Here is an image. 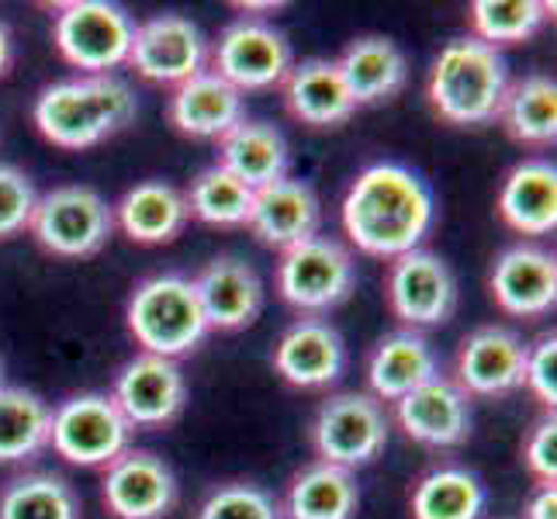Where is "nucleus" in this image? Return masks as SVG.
Listing matches in <instances>:
<instances>
[{
    "instance_id": "obj_26",
    "label": "nucleus",
    "mask_w": 557,
    "mask_h": 519,
    "mask_svg": "<svg viewBox=\"0 0 557 519\" xmlns=\"http://www.w3.org/2000/svg\"><path fill=\"white\" fill-rule=\"evenodd\" d=\"M114 228L139 246H170L187 228L184 190L170 181H143L111 205Z\"/></svg>"
},
{
    "instance_id": "obj_6",
    "label": "nucleus",
    "mask_w": 557,
    "mask_h": 519,
    "mask_svg": "<svg viewBox=\"0 0 557 519\" xmlns=\"http://www.w3.org/2000/svg\"><path fill=\"white\" fill-rule=\"evenodd\" d=\"M136 22L108 0H66L52 8V46L76 76H108L128 63Z\"/></svg>"
},
{
    "instance_id": "obj_23",
    "label": "nucleus",
    "mask_w": 557,
    "mask_h": 519,
    "mask_svg": "<svg viewBox=\"0 0 557 519\" xmlns=\"http://www.w3.org/2000/svg\"><path fill=\"white\" fill-rule=\"evenodd\" d=\"M440 371V357L426 333L392 330L384 333L363 360V378H368V395H374L384 409L395 406L398 398L416 392L419 384L433 381Z\"/></svg>"
},
{
    "instance_id": "obj_9",
    "label": "nucleus",
    "mask_w": 557,
    "mask_h": 519,
    "mask_svg": "<svg viewBox=\"0 0 557 519\" xmlns=\"http://www.w3.org/2000/svg\"><path fill=\"white\" fill-rule=\"evenodd\" d=\"M136 430L119 412L108 392H76L49 412V450L73 468L104 471L132 447Z\"/></svg>"
},
{
    "instance_id": "obj_39",
    "label": "nucleus",
    "mask_w": 557,
    "mask_h": 519,
    "mask_svg": "<svg viewBox=\"0 0 557 519\" xmlns=\"http://www.w3.org/2000/svg\"><path fill=\"white\" fill-rule=\"evenodd\" d=\"M520 519H557V485H533Z\"/></svg>"
},
{
    "instance_id": "obj_40",
    "label": "nucleus",
    "mask_w": 557,
    "mask_h": 519,
    "mask_svg": "<svg viewBox=\"0 0 557 519\" xmlns=\"http://www.w3.org/2000/svg\"><path fill=\"white\" fill-rule=\"evenodd\" d=\"M11 66H14V35L4 17H0V81L11 73Z\"/></svg>"
},
{
    "instance_id": "obj_25",
    "label": "nucleus",
    "mask_w": 557,
    "mask_h": 519,
    "mask_svg": "<svg viewBox=\"0 0 557 519\" xmlns=\"http://www.w3.org/2000/svg\"><path fill=\"white\" fill-rule=\"evenodd\" d=\"M281 98L287 114L298 125L315 132L343 128L357 114L350 90L336 70V60H322V55H312V60H301L292 66V73L281 84Z\"/></svg>"
},
{
    "instance_id": "obj_24",
    "label": "nucleus",
    "mask_w": 557,
    "mask_h": 519,
    "mask_svg": "<svg viewBox=\"0 0 557 519\" xmlns=\"http://www.w3.org/2000/svg\"><path fill=\"white\" fill-rule=\"evenodd\" d=\"M336 70L357 108L395 101L409 84V60L388 35H357L336 55Z\"/></svg>"
},
{
    "instance_id": "obj_5",
    "label": "nucleus",
    "mask_w": 557,
    "mask_h": 519,
    "mask_svg": "<svg viewBox=\"0 0 557 519\" xmlns=\"http://www.w3.org/2000/svg\"><path fill=\"white\" fill-rule=\"evenodd\" d=\"M357 257L336 236H312L277 254L274 292L298 319H325L357 292Z\"/></svg>"
},
{
    "instance_id": "obj_35",
    "label": "nucleus",
    "mask_w": 557,
    "mask_h": 519,
    "mask_svg": "<svg viewBox=\"0 0 557 519\" xmlns=\"http://www.w3.org/2000/svg\"><path fill=\"white\" fill-rule=\"evenodd\" d=\"M195 519H281L274 492L246 478H228L205 492Z\"/></svg>"
},
{
    "instance_id": "obj_17",
    "label": "nucleus",
    "mask_w": 557,
    "mask_h": 519,
    "mask_svg": "<svg viewBox=\"0 0 557 519\" xmlns=\"http://www.w3.org/2000/svg\"><path fill=\"white\" fill-rule=\"evenodd\" d=\"M523 336L509 325L485 322L457 343L454 381L471 401L474 398H509L523 392Z\"/></svg>"
},
{
    "instance_id": "obj_36",
    "label": "nucleus",
    "mask_w": 557,
    "mask_h": 519,
    "mask_svg": "<svg viewBox=\"0 0 557 519\" xmlns=\"http://www.w3.org/2000/svg\"><path fill=\"white\" fill-rule=\"evenodd\" d=\"M35 201L38 190L28 173L14 163H0V243L28 233Z\"/></svg>"
},
{
    "instance_id": "obj_1",
    "label": "nucleus",
    "mask_w": 557,
    "mask_h": 519,
    "mask_svg": "<svg viewBox=\"0 0 557 519\" xmlns=\"http://www.w3.org/2000/svg\"><path fill=\"white\" fill-rule=\"evenodd\" d=\"M339 225L347 246L374 260L412 254L436 225V198L419 170L377 160L357 170L339 205Z\"/></svg>"
},
{
    "instance_id": "obj_28",
    "label": "nucleus",
    "mask_w": 557,
    "mask_h": 519,
    "mask_svg": "<svg viewBox=\"0 0 557 519\" xmlns=\"http://www.w3.org/2000/svg\"><path fill=\"white\" fill-rule=\"evenodd\" d=\"M277 506L281 519H357V474L325 460H309L287 478Z\"/></svg>"
},
{
    "instance_id": "obj_21",
    "label": "nucleus",
    "mask_w": 557,
    "mask_h": 519,
    "mask_svg": "<svg viewBox=\"0 0 557 519\" xmlns=\"http://www.w3.org/2000/svg\"><path fill=\"white\" fill-rule=\"evenodd\" d=\"M322 225V201L309 181L284 177L271 187L253 190L246 228L257 236L260 246L284 254L305 239L319 236Z\"/></svg>"
},
{
    "instance_id": "obj_4",
    "label": "nucleus",
    "mask_w": 557,
    "mask_h": 519,
    "mask_svg": "<svg viewBox=\"0 0 557 519\" xmlns=\"http://www.w3.org/2000/svg\"><path fill=\"white\" fill-rule=\"evenodd\" d=\"M125 325L139 354L181 360L211 336L195 295V281L177 271L136 281L125 301Z\"/></svg>"
},
{
    "instance_id": "obj_33",
    "label": "nucleus",
    "mask_w": 557,
    "mask_h": 519,
    "mask_svg": "<svg viewBox=\"0 0 557 519\" xmlns=\"http://www.w3.org/2000/svg\"><path fill=\"white\" fill-rule=\"evenodd\" d=\"M550 17L554 4L547 0H474L468 8V35L503 52L541 35Z\"/></svg>"
},
{
    "instance_id": "obj_11",
    "label": "nucleus",
    "mask_w": 557,
    "mask_h": 519,
    "mask_svg": "<svg viewBox=\"0 0 557 519\" xmlns=\"http://www.w3.org/2000/svg\"><path fill=\"white\" fill-rule=\"evenodd\" d=\"M295 66V52L287 35L267 17L239 14L228 22L215 42H208V66L243 98L257 90H274Z\"/></svg>"
},
{
    "instance_id": "obj_7",
    "label": "nucleus",
    "mask_w": 557,
    "mask_h": 519,
    "mask_svg": "<svg viewBox=\"0 0 557 519\" xmlns=\"http://www.w3.org/2000/svg\"><path fill=\"white\" fill-rule=\"evenodd\" d=\"M392 436L388 409L368 392H330L309 422V447L315 460L360 471L374 465Z\"/></svg>"
},
{
    "instance_id": "obj_12",
    "label": "nucleus",
    "mask_w": 557,
    "mask_h": 519,
    "mask_svg": "<svg viewBox=\"0 0 557 519\" xmlns=\"http://www.w3.org/2000/svg\"><path fill=\"white\" fill-rule=\"evenodd\" d=\"M108 395L132 430H166L187 409V374L181 360L136 354L119 368Z\"/></svg>"
},
{
    "instance_id": "obj_20",
    "label": "nucleus",
    "mask_w": 557,
    "mask_h": 519,
    "mask_svg": "<svg viewBox=\"0 0 557 519\" xmlns=\"http://www.w3.org/2000/svg\"><path fill=\"white\" fill-rule=\"evenodd\" d=\"M495 215L509 233L533 243L557 228V166L547 157H527L506 170L495 195Z\"/></svg>"
},
{
    "instance_id": "obj_31",
    "label": "nucleus",
    "mask_w": 557,
    "mask_h": 519,
    "mask_svg": "<svg viewBox=\"0 0 557 519\" xmlns=\"http://www.w3.org/2000/svg\"><path fill=\"white\" fill-rule=\"evenodd\" d=\"M49 412L52 406L38 392L0 384V465H32L49 450Z\"/></svg>"
},
{
    "instance_id": "obj_27",
    "label": "nucleus",
    "mask_w": 557,
    "mask_h": 519,
    "mask_svg": "<svg viewBox=\"0 0 557 519\" xmlns=\"http://www.w3.org/2000/svg\"><path fill=\"white\" fill-rule=\"evenodd\" d=\"M219 166L228 170L249 190L271 187L284 177H292V146L284 132L271 122L243 119L233 132L215 143Z\"/></svg>"
},
{
    "instance_id": "obj_37",
    "label": "nucleus",
    "mask_w": 557,
    "mask_h": 519,
    "mask_svg": "<svg viewBox=\"0 0 557 519\" xmlns=\"http://www.w3.org/2000/svg\"><path fill=\"white\" fill-rule=\"evenodd\" d=\"M523 388L544 412L557 406V333L544 330L527 343L523 354Z\"/></svg>"
},
{
    "instance_id": "obj_16",
    "label": "nucleus",
    "mask_w": 557,
    "mask_h": 519,
    "mask_svg": "<svg viewBox=\"0 0 557 519\" xmlns=\"http://www.w3.org/2000/svg\"><path fill=\"white\" fill-rule=\"evenodd\" d=\"M177 498V474L157 450L128 447L101 471V506L111 519H166Z\"/></svg>"
},
{
    "instance_id": "obj_8",
    "label": "nucleus",
    "mask_w": 557,
    "mask_h": 519,
    "mask_svg": "<svg viewBox=\"0 0 557 519\" xmlns=\"http://www.w3.org/2000/svg\"><path fill=\"white\" fill-rule=\"evenodd\" d=\"M28 236L60 260L98 257L114 236V215L101 190L87 184H55L35 201Z\"/></svg>"
},
{
    "instance_id": "obj_18",
    "label": "nucleus",
    "mask_w": 557,
    "mask_h": 519,
    "mask_svg": "<svg viewBox=\"0 0 557 519\" xmlns=\"http://www.w3.org/2000/svg\"><path fill=\"white\" fill-rule=\"evenodd\" d=\"M274 374L298 392H330L347 374V339L330 319H295L271 350Z\"/></svg>"
},
{
    "instance_id": "obj_38",
    "label": "nucleus",
    "mask_w": 557,
    "mask_h": 519,
    "mask_svg": "<svg viewBox=\"0 0 557 519\" xmlns=\"http://www.w3.org/2000/svg\"><path fill=\"white\" fill-rule=\"evenodd\" d=\"M520 460L533 485H557V419L544 412L523 436Z\"/></svg>"
},
{
    "instance_id": "obj_32",
    "label": "nucleus",
    "mask_w": 557,
    "mask_h": 519,
    "mask_svg": "<svg viewBox=\"0 0 557 519\" xmlns=\"http://www.w3.org/2000/svg\"><path fill=\"white\" fill-rule=\"evenodd\" d=\"M81 495L55 471H22L0 485V519H81Z\"/></svg>"
},
{
    "instance_id": "obj_30",
    "label": "nucleus",
    "mask_w": 557,
    "mask_h": 519,
    "mask_svg": "<svg viewBox=\"0 0 557 519\" xmlns=\"http://www.w3.org/2000/svg\"><path fill=\"white\" fill-rule=\"evenodd\" d=\"M495 125L509 143L527 149H554L557 143V81L550 73H523L509 81Z\"/></svg>"
},
{
    "instance_id": "obj_41",
    "label": "nucleus",
    "mask_w": 557,
    "mask_h": 519,
    "mask_svg": "<svg viewBox=\"0 0 557 519\" xmlns=\"http://www.w3.org/2000/svg\"><path fill=\"white\" fill-rule=\"evenodd\" d=\"M0 384H4V363H0Z\"/></svg>"
},
{
    "instance_id": "obj_13",
    "label": "nucleus",
    "mask_w": 557,
    "mask_h": 519,
    "mask_svg": "<svg viewBox=\"0 0 557 519\" xmlns=\"http://www.w3.org/2000/svg\"><path fill=\"white\" fill-rule=\"evenodd\" d=\"M388 419L416 447L454 450L471 440L474 406L450 374H436L433 381L419 384L416 392L388 406Z\"/></svg>"
},
{
    "instance_id": "obj_3",
    "label": "nucleus",
    "mask_w": 557,
    "mask_h": 519,
    "mask_svg": "<svg viewBox=\"0 0 557 519\" xmlns=\"http://www.w3.org/2000/svg\"><path fill=\"white\" fill-rule=\"evenodd\" d=\"M509 81L512 73L506 52L460 35L433 55L426 73V104L444 125L485 128L495 125Z\"/></svg>"
},
{
    "instance_id": "obj_34",
    "label": "nucleus",
    "mask_w": 557,
    "mask_h": 519,
    "mask_svg": "<svg viewBox=\"0 0 557 519\" xmlns=\"http://www.w3.org/2000/svg\"><path fill=\"white\" fill-rule=\"evenodd\" d=\"M187 215L211 225V228H246L249 205H253V190L239 184L233 173L211 163L195 173V181L184 190Z\"/></svg>"
},
{
    "instance_id": "obj_14",
    "label": "nucleus",
    "mask_w": 557,
    "mask_h": 519,
    "mask_svg": "<svg viewBox=\"0 0 557 519\" xmlns=\"http://www.w3.org/2000/svg\"><path fill=\"white\" fill-rule=\"evenodd\" d=\"M125 66L146 84L174 90L208 66V38L184 14H152L136 25Z\"/></svg>"
},
{
    "instance_id": "obj_10",
    "label": "nucleus",
    "mask_w": 557,
    "mask_h": 519,
    "mask_svg": "<svg viewBox=\"0 0 557 519\" xmlns=\"http://www.w3.org/2000/svg\"><path fill=\"white\" fill-rule=\"evenodd\" d=\"M381 287H384V305H388L398 330H412V333L447 325L460 301L454 267L426 246L388 260Z\"/></svg>"
},
{
    "instance_id": "obj_15",
    "label": "nucleus",
    "mask_w": 557,
    "mask_h": 519,
    "mask_svg": "<svg viewBox=\"0 0 557 519\" xmlns=\"http://www.w3.org/2000/svg\"><path fill=\"white\" fill-rule=\"evenodd\" d=\"M488 295L509 319H544L557 305V257L541 243H509L488 267Z\"/></svg>"
},
{
    "instance_id": "obj_29",
    "label": "nucleus",
    "mask_w": 557,
    "mask_h": 519,
    "mask_svg": "<svg viewBox=\"0 0 557 519\" xmlns=\"http://www.w3.org/2000/svg\"><path fill=\"white\" fill-rule=\"evenodd\" d=\"M488 492L482 474L457 460H440L409 485V519H485Z\"/></svg>"
},
{
    "instance_id": "obj_19",
    "label": "nucleus",
    "mask_w": 557,
    "mask_h": 519,
    "mask_svg": "<svg viewBox=\"0 0 557 519\" xmlns=\"http://www.w3.org/2000/svg\"><path fill=\"white\" fill-rule=\"evenodd\" d=\"M190 281H195V295L211 333L249 330L263 312V277L257 274L253 263H246L236 254L211 257Z\"/></svg>"
},
{
    "instance_id": "obj_22",
    "label": "nucleus",
    "mask_w": 557,
    "mask_h": 519,
    "mask_svg": "<svg viewBox=\"0 0 557 519\" xmlns=\"http://www.w3.org/2000/svg\"><path fill=\"white\" fill-rule=\"evenodd\" d=\"M243 119H246V98L211 70L190 76L187 84L174 87L166 98V125L177 136L195 143H219Z\"/></svg>"
},
{
    "instance_id": "obj_2",
    "label": "nucleus",
    "mask_w": 557,
    "mask_h": 519,
    "mask_svg": "<svg viewBox=\"0 0 557 519\" xmlns=\"http://www.w3.org/2000/svg\"><path fill=\"white\" fill-rule=\"evenodd\" d=\"M139 114L136 90L122 76H70L35 94L32 122L49 146L81 152L125 132Z\"/></svg>"
}]
</instances>
